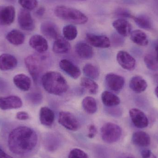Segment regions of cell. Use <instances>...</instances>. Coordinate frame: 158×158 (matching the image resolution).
<instances>
[{"label":"cell","mask_w":158,"mask_h":158,"mask_svg":"<svg viewBox=\"0 0 158 158\" xmlns=\"http://www.w3.org/2000/svg\"><path fill=\"white\" fill-rule=\"evenodd\" d=\"M38 141V135L34 130L27 126H19L9 134L8 148L13 154L24 156L34 150Z\"/></svg>","instance_id":"obj_1"},{"label":"cell","mask_w":158,"mask_h":158,"mask_svg":"<svg viewBox=\"0 0 158 158\" xmlns=\"http://www.w3.org/2000/svg\"><path fill=\"white\" fill-rule=\"evenodd\" d=\"M41 81L44 88L51 94L61 95L68 89L65 79L60 73L56 71L46 72L42 77Z\"/></svg>","instance_id":"obj_2"},{"label":"cell","mask_w":158,"mask_h":158,"mask_svg":"<svg viewBox=\"0 0 158 158\" xmlns=\"http://www.w3.org/2000/svg\"><path fill=\"white\" fill-rule=\"evenodd\" d=\"M54 14L60 19L73 24L83 25L88 21V17L81 11L65 6H56L54 10Z\"/></svg>","instance_id":"obj_3"},{"label":"cell","mask_w":158,"mask_h":158,"mask_svg":"<svg viewBox=\"0 0 158 158\" xmlns=\"http://www.w3.org/2000/svg\"><path fill=\"white\" fill-rule=\"evenodd\" d=\"M122 130L118 125L112 123H105L101 129V137L105 143H113L118 142L122 136Z\"/></svg>","instance_id":"obj_4"},{"label":"cell","mask_w":158,"mask_h":158,"mask_svg":"<svg viewBox=\"0 0 158 158\" xmlns=\"http://www.w3.org/2000/svg\"><path fill=\"white\" fill-rule=\"evenodd\" d=\"M25 64L29 73L35 83L43 70V59L37 55H30L25 59Z\"/></svg>","instance_id":"obj_5"},{"label":"cell","mask_w":158,"mask_h":158,"mask_svg":"<svg viewBox=\"0 0 158 158\" xmlns=\"http://www.w3.org/2000/svg\"><path fill=\"white\" fill-rule=\"evenodd\" d=\"M58 123L63 127L69 131H76L80 128L78 120L70 112L62 111L58 116Z\"/></svg>","instance_id":"obj_6"},{"label":"cell","mask_w":158,"mask_h":158,"mask_svg":"<svg viewBox=\"0 0 158 158\" xmlns=\"http://www.w3.org/2000/svg\"><path fill=\"white\" fill-rule=\"evenodd\" d=\"M18 20L19 27L23 30L30 31L35 28L34 20L28 10L21 9L19 13Z\"/></svg>","instance_id":"obj_7"},{"label":"cell","mask_w":158,"mask_h":158,"mask_svg":"<svg viewBox=\"0 0 158 158\" xmlns=\"http://www.w3.org/2000/svg\"><path fill=\"white\" fill-rule=\"evenodd\" d=\"M129 114L133 123L136 128L143 129L148 126L149 121L147 117L139 109H131L129 111Z\"/></svg>","instance_id":"obj_8"},{"label":"cell","mask_w":158,"mask_h":158,"mask_svg":"<svg viewBox=\"0 0 158 158\" xmlns=\"http://www.w3.org/2000/svg\"><path fill=\"white\" fill-rule=\"evenodd\" d=\"M22 105V100L17 96L0 97V109L2 110L16 109L21 107Z\"/></svg>","instance_id":"obj_9"},{"label":"cell","mask_w":158,"mask_h":158,"mask_svg":"<svg viewBox=\"0 0 158 158\" xmlns=\"http://www.w3.org/2000/svg\"><path fill=\"white\" fill-rule=\"evenodd\" d=\"M85 39L88 44L96 48H107L111 44L110 40L105 35L87 33Z\"/></svg>","instance_id":"obj_10"},{"label":"cell","mask_w":158,"mask_h":158,"mask_svg":"<svg viewBox=\"0 0 158 158\" xmlns=\"http://www.w3.org/2000/svg\"><path fill=\"white\" fill-rule=\"evenodd\" d=\"M117 60L119 64L128 71H133L135 69L136 61L131 54L124 51H119L117 54Z\"/></svg>","instance_id":"obj_11"},{"label":"cell","mask_w":158,"mask_h":158,"mask_svg":"<svg viewBox=\"0 0 158 158\" xmlns=\"http://www.w3.org/2000/svg\"><path fill=\"white\" fill-rule=\"evenodd\" d=\"M106 84L111 91L119 92L123 88L125 81L121 76L114 73H109L105 78Z\"/></svg>","instance_id":"obj_12"},{"label":"cell","mask_w":158,"mask_h":158,"mask_svg":"<svg viewBox=\"0 0 158 158\" xmlns=\"http://www.w3.org/2000/svg\"><path fill=\"white\" fill-rule=\"evenodd\" d=\"M15 10L12 6H0V25L8 26L15 20Z\"/></svg>","instance_id":"obj_13"},{"label":"cell","mask_w":158,"mask_h":158,"mask_svg":"<svg viewBox=\"0 0 158 158\" xmlns=\"http://www.w3.org/2000/svg\"><path fill=\"white\" fill-rule=\"evenodd\" d=\"M60 68L69 77L74 79L78 78L81 75V71L78 67L68 59H63L59 63Z\"/></svg>","instance_id":"obj_14"},{"label":"cell","mask_w":158,"mask_h":158,"mask_svg":"<svg viewBox=\"0 0 158 158\" xmlns=\"http://www.w3.org/2000/svg\"><path fill=\"white\" fill-rule=\"evenodd\" d=\"M29 44L30 46L38 52L42 53L48 50L47 41L41 35H33L30 39Z\"/></svg>","instance_id":"obj_15"},{"label":"cell","mask_w":158,"mask_h":158,"mask_svg":"<svg viewBox=\"0 0 158 158\" xmlns=\"http://www.w3.org/2000/svg\"><path fill=\"white\" fill-rule=\"evenodd\" d=\"M41 31L48 39L56 40L59 36V31L57 26L51 21H45L41 25Z\"/></svg>","instance_id":"obj_16"},{"label":"cell","mask_w":158,"mask_h":158,"mask_svg":"<svg viewBox=\"0 0 158 158\" xmlns=\"http://www.w3.org/2000/svg\"><path fill=\"white\" fill-rule=\"evenodd\" d=\"M112 26L123 37H127L131 32V25L124 19H118L115 20L112 23Z\"/></svg>","instance_id":"obj_17"},{"label":"cell","mask_w":158,"mask_h":158,"mask_svg":"<svg viewBox=\"0 0 158 158\" xmlns=\"http://www.w3.org/2000/svg\"><path fill=\"white\" fill-rule=\"evenodd\" d=\"M75 52L79 57L83 59H91L94 56V52L90 44L85 42L78 43L75 46Z\"/></svg>","instance_id":"obj_18"},{"label":"cell","mask_w":158,"mask_h":158,"mask_svg":"<svg viewBox=\"0 0 158 158\" xmlns=\"http://www.w3.org/2000/svg\"><path fill=\"white\" fill-rule=\"evenodd\" d=\"M17 64V60L14 56L6 53L0 55V69L2 71L14 69Z\"/></svg>","instance_id":"obj_19"},{"label":"cell","mask_w":158,"mask_h":158,"mask_svg":"<svg viewBox=\"0 0 158 158\" xmlns=\"http://www.w3.org/2000/svg\"><path fill=\"white\" fill-rule=\"evenodd\" d=\"M40 120L42 125L51 127L54 122V112L48 107H42L40 110Z\"/></svg>","instance_id":"obj_20"},{"label":"cell","mask_w":158,"mask_h":158,"mask_svg":"<svg viewBox=\"0 0 158 158\" xmlns=\"http://www.w3.org/2000/svg\"><path fill=\"white\" fill-rule=\"evenodd\" d=\"M71 45L68 40L64 37L59 36L56 39L53 45V51L58 54H64L69 52Z\"/></svg>","instance_id":"obj_21"},{"label":"cell","mask_w":158,"mask_h":158,"mask_svg":"<svg viewBox=\"0 0 158 158\" xmlns=\"http://www.w3.org/2000/svg\"><path fill=\"white\" fill-rule=\"evenodd\" d=\"M132 141L134 144L141 147H148L151 143V138L145 132L139 131L133 134Z\"/></svg>","instance_id":"obj_22"},{"label":"cell","mask_w":158,"mask_h":158,"mask_svg":"<svg viewBox=\"0 0 158 158\" xmlns=\"http://www.w3.org/2000/svg\"><path fill=\"white\" fill-rule=\"evenodd\" d=\"M129 85L133 91L137 94L143 92L148 87L146 81L139 76L133 77L130 80Z\"/></svg>","instance_id":"obj_23"},{"label":"cell","mask_w":158,"mask_h":158,"mask_svg":"<svg viewBox=\"0 0 158 158\" xmlns=\"http://www.w3.org/2000/svg\"><path fill=\"white\" fill-rule=\"evenodd\" d=\"M13 81L17 87L25 92L28 91L31 86V80L24 74L16 75L13 78Z\"/></svg>","instance_id":"obj_24"},{"label":"cell","mask_w":158,"mask_h":158,"mask_svg":"<svg viewBox=\"0 0 158 158\" xmlns=\"http://www.w3.org/2000/svg\"><path fill=\"white\" fill-rule=\"evenodd\" d=\"M103 104L107 107H114L120 103V99L116 95L109 91H104L101 95Z\"/></svg>","instance_id":"obj_25"},{"label":"cell","mask_w":158,"mask_h":158,"mask_svg":"<svg viewBox=\"0 0 158 158\" xmlns=\"http://www.w3.org/2000/svg\"><path fill=\"white\" fill-rule=\"evenodd\" d=\"M6 39L11 44L16 46L21 45L25 41L24 34L17 30H13L9 31L6 36Z\"/></svg>","instance_id":"obj_26"},{"label":"cell","mask_w":158,"mask_h":158,"mask_svg":"<svg viewBox=\"0 0 158 158\" xmlns=\"http://www.w3.org/2000/svg\"><path fill=\"white\" fill-rule=\"evenodd\" d=\"M131 39L133 42L137 45L145 46L148 44L146 34L140 30H135L131 33Z\"/></svg>","instance_id":"obj_27"},{"label":"cell","mask_w":158,"mask_h":158,"mask_svg":"<svg viewBox=\"0 0 158 158\" xmlns=\"http://www.w3.org/2000/svg\"><path fill=\"white\" fill-rule=\"evenodd\" d=\"M83 108L89 114H94L97 111L98 107L95 98L91 96H86L84 98L82 102Z\"/></svg>","instance_id":"obj_28"},{"label":"cell","mask_w":158,"mask_h":158,"mask_svg":"<svg viewBox=\"0 0 158 158\" xmlns=\"http://www.w3.org/2000/svg\"><path fill=\"white\" fill-rule=\"evenodd\" d=\"M81 85L92 94H96L98 91V85L93 79L87 77L82 78Z\"/></svg>","instance_id":"obj_29"},{"label":"cell","mask_w":158,"mask_h":158,"mask_svg":"<svg viewBox=\"0 0 158 158\" xmlns=\"http://www.w3.org/2000/svg\"><path fill=\"white\" fill-rule=\"evenodd\" d=\"M83 72L85 76L93 80H97L99 77V69L92 64H86L83 68Z\"/></svg>","instance_id":"obj_30"},{"label":"cell","mask_w":158,"mask_h":158,"mask_svg":"<svg viewBox=\"0 0 158 158\" xmlns=\"http://www.w3.org/2000/svg\"><path fill=\"white\" fill-rule=\"evenodd\" d=\"M63 34L65 39L68 40H73L77 36L78 31L77 27L73 25L65 26L63 28Z\"/></svg>","instance_id":"obj_31"},{"label":"cell","mask_w":158,"mask_h":158,"mask_svg":"<svg viewBox=\"0 0 158 158\" xmlns=\"http://www.w3.org/2000/svg\"><path fill=\"white\" fill-rule=\"evenodd\" d=\"M133 18L136 25L141 28L149 30L152 28L151 21L147 17L141 15L137 17H133Z\"/></svg>","instance_id":"obj_32"},{"label":"cell","mask_w":158,"mask_h":158,"mask_svg":"<svg viewBox=\"0 0 158 158\" xmlns=\"http://www.w3.org/2000/svg\"><path fill=\"white\" fill-rule=\"evenodd\" d=\"M144 61L148 69L152 71H158V62L154 56L151 54L147 55L145 56Z\"/></svg>","instance_id":"obj_33"},{"label":"cell","mask_w":158,"mask_h":158,"mask_svg":"<svg viewBox=\"0 0 158 158\" xmlns=\"http://www.w3.org/2000/svg\"><path fill=\"white\" fill-rule=\"evenodd\" d=\"M19 3L24 9L27 10L35 9L38 5V0H19Z\"/></svg>","instance_id":"obj_34"},{"label":"cell","mask_w":158,"mask_h":158,"mask_svg":"<svg viewBox=\"0 0 158 158\" xmlns=\"http://www.w3.org/2000/svg\"><path fill=\"white\" fill-rule=\"evenodd\" d=\"M28 101L34 105L40 104L42 101L43 96L41 94L38 92H33L28 94L27 96Z\"/></svg>","instance_id":"obj_35"},{"label":"cell","mask_w":158,"mask_h":158,"mask_svg":"<svg viewBox=\"0 0 158 158\" xmlns=\"http://www.w3.org/2000/svg\"><path fill=\"white\" fill-rule=\"evenodd\" d=\"M68 158H89V157L87 154L81 149L74 148L70 151Z\"/></svg>","instance_id":"obj_36"},{"label":"cell","mask_w":158,"mask_h":158,"mask_svg":"<svg viewBox=\"0 0 158 158\" xmlns=\"http://www.w3.org/2000/svg\"><path fill=\"white\" fill-rule=\"evenodd\" d=\"M123 36L117 34H113L112 36V43L115 46H119L122 45L124 43V40Z\"/></svg>","instance_id":"obj_37"},{"label":"cell","mask_w":158,"mask_h":158,"mask_svg":"<svg viewBox=\"0 0 158 158\" xmlns=\"http://www.w3.org/2000/svg\"><path fill=\"white\" fill-rule=\"evenodd\" d=\"M16 118L17 119L20 121H25L30 118L28 113L26 111H21L17 113Z\"/></svg>","instance_id":"obj_38"},{"label":"cell","mask_w":158,"mask_h":158,"mask_svg":"<svg viewBox=\"0 0 158 158\" xmlns=\"http://www.w3.org/2000/svg\"><path fill=\"white\" fill-rule=\"evenodd\" d=\"M98 131L96 127L94 124L89 125L88 127V133L87 136L89 138H94L97 134Z\"/></svg>","instance_id":"obj_39"},{"label":"cell","mask_w":158,"mask_h":158,"mask_svg":"<svg viewBox=\"0 0 158 158\" xmlns=\"http://www.w3.org/2000/svg\"><path fill=\"white\" fill-rule=\"evenodd\" d=\"M143 158H157V157L152 153L151 150L144 149L141 153Z\"/></svg>","instance_id":"obj_40"},{"label":"cell","mask_w":158,"mask_h":158,"mask_svg":"<svg viewBox=\"0 0 158 158\" xmlns=\"http://www.w3.org/2000/svg\"><path fill=\"white\" fill-rule=\"evenodd\" d=\"M117 15L120 16L122 17L123 18H131L133 17L130 14L129 11L124 9H119L117 12Z\"/></svg>","instance_id":"obj_41"},{"label":"cell","mask_w":158,"mask_h":158,"mask_svg":"<svg viewBox=\"0 0 158 158\" xmlns=\"http://www.w3.org/2000/svg\"><path fill=\"white\" fill-rule=\"evenodd\" d=\"M0 158H14L7 155L0 148Z\"/></svg>","instance_id":"obj_42"},{"label":"cell","mask_w":158,"mask_h":158,"mask_svg":"<svg viewBox=\"0 0 158 158\" xmlns=\"http://www.w3.org/2000/svg\"><path fill=\"white\" fill-rule=\"evenodd\" d=\"M5 82L2 79L0 78V91H3L4 90L5 87H6V85Z\"/></svg>","instance_id":"obj_43"},{"label":"cell","mask_w":158,"mask_h":158,"mask_svg":"<svg viewBox=\"0 0 158 158\" xmlns=\"http://www.w3.org/2000/svg\"><path fill=\"white\" fill-rule=\"evenodd\" d=\"M44 12H45V9H44V7H41L37 10L36 14L38 15L41 16L44 14Z\"/></svg>","instance_id":"obj_44"},{"label":"cell","mask_w":158,"mask_h":158,"mask_svg":"<svg viewBox=\"0 0 158 158\" xmlns=\"http://www.w3.org/2000/svg\"><path fill=\"white\" fill-rule=\"evenodd\" d=\"M156 59L158 62V45H157L156 47Z\"/></svg>","instance_id":"obj_45"},{"label":"cell","mask_w":158,"mask_h":158,"mask_svg":"<svg viewBox=\"0 0 158 158\" xmlns=\"http://www.w3.org/2000/svg\"><path fill=\"white\" fill-rule=\"evenodd\" d=\"M155 94H156V96L158 98V85L156 88V90H155Z\"/></svg>","instance_id":"obj_46"},{"label":"cell","mask_w":158,"mask_h":158,"mask_svg":"<svg viewBox=\"0 0 158 158\" xmlns=\"http://www.w3.org/2000/svg\"><path fill=\"white\" fill-rule=\"evenodd\" d=\"M126 158H134L132 157H127Z\"/></svg>","instance_id":"obj_47"}]
</instances>
